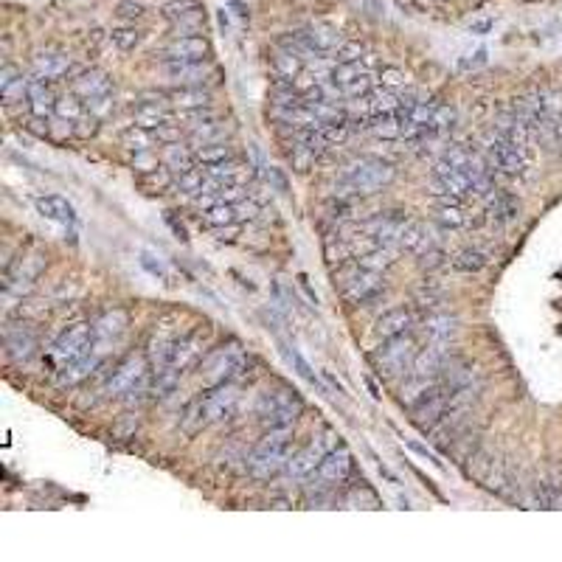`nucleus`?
Listing matches in <instances>:
<instances>
[{
  "mask_svg": "<svg viewBox=\"0 0 562 562\" xmlns=\"http://www.w3.org/2000/svg\"><path fill=\"white\" fill-rule=\"evenodd\" d=\"M290 458H293V431L290 427H276V431H270L259 441V448L247 458V467H251L254 478L268 481V478L278 475L281 470H287Z\"/></svg>",
  "mask_w": 562,
  "mask_h": 562,
  "instance_id": "obj_1",
  "label": "nucleus"
},
{
  "mask_svg": "<svg viewBox=\"0 0 562 562\" xmlns=\"http://www.w3.org/2000/svg\"><path fill=\"white\" fill-rule=\"evenodd\" d=\"M394 180V167L377 158H360L343 169L340 175V189L349 194H371L388 186Z\"/></svg>",
  "mask_w": 562,
  "mask_h": 562,
  "instance_id": "obj_2",
  "label": "nucleus"
},
{
  "mask_svg": "<svg viewBox=\"0 0 562 562\" xmlns=\"http://www.w3.org/2000/svg\"><path fill=\"white\" fill-rule=\"evenodd\" d=\"M256 413L261 425L270 427V431H276V427H293L301 413V400L290 388H273L268 394H261Z\"/></svg>",
  "mask_w": 562,
  "mask_h": 562,
  "instance_id": "obj_3",
  "label": "nucleus"
},
{
  "mask_svg": "<svg viewBox=\"0 0 562 562\" xmlns=\"http://www.w3.org/2000/svg\"><path fill=\"white\" fill-rule=\"evenodd\" d=\"M417 343H413V338L405 332V335H396V338H386L383 343H379V349L374 352V363L379 371H386L388 377H396L402 371H410L413 360H417Z\"/></svg>",
  "mask_w": 562,
  "mask_h": 562,
  "instance_id": "obj_4",
  "label": "nucleus"
},
{
  "mask_svg": "<svg viewBox=\"0 0 562 562\" xmlns=\"http://www.w3.org/2000/svg\"><path fill=\"white\" fill-rule=\"evenodd\" d=\"M329 82L338 88L340 96L346 98H357V96H369L371 85H374V74L369 71V59L363 57L357 62H340L329 71Z\"/></svg>",
  "mask_w": 562,
  "mask_h": 562,
  "instance_id": "obj_5",
  "label": "nucleus"
},
{
  "mask_svg": "<svg viewBox=\"0 0 562 562\" xmlns=\"http://www.w3.org/2000/svg\"><path fill=\"white\" fill-rule=\"evenodd\" d=\"M335 448H338V433H335V431H324V433H318V436H312L304 450L293 453L290 464H287V472H290L293 478H307V475H312V472H316V470L321 467V461H324L329 453H332Z\"/></svg>",
  "mask_w": 562,
  "mask_h": 562,
  "instance_id": "obj_6",
  "label": "nucleus"
},
{
  "mask_svg": "<svg viewBox=\"0 0 562 562\" xmlns=\"http://www.w3.org/2000/svg\"><path fill=\"white\" fill-rule=\"evenodd\" d=\"M242 369H245V352L237 343H230V346L217 349L214 355H208V360L203 363V379H206V386L214 388V386L230 383Z\"/></svg>",
  "mask_w": 562,
  "mask_h": 562,
  "instance_id": "obj_7",
  "label": "nucleus"
},
{
  "mask_svg": "<svg viewBox=\"0 0 562 562\" xmlns=\"http://www.w3.org/2000/svg\"><path fill=\"white\" fill-rule=\"evenodd\" d=\"M487 152H489L492 167H498L509 177H518L528 169V150H523L515 141H509L501 132H492L487 138Z\"/></svg>",
  "mask_w": 562,
  "mask_h": 562,
  "instance_id": "obj_8",
  "label": "nucleus"
},
{
  "mask_svg": "<svg viewBox=\"0 0 562 562\" xmlns=\"http://www.w3.org/2000/svg\"><path fill=\"white\" fill-rule=\"evenodd\" d=\"M90 346H93V324L79 321V324H71L62 329V335L54 343V357L65 366V363L85 355Z\"/></svg>",
  "mask_w": 562,
  "mask_h": 562,
  "instance_id": "obj_9",
  "label": "nucleus"
},
{
  "mask_svg": "<svg viewBox=\"0 0 562 562\" xmlns=\"http://www.w3.org/2000/svg\"><path fill=\"white\" fill-rule=\"evenodd\" d=\"M383 290V273H377V270H366V268H357L346 276L343 281V295L349 299L352 304H366L371 301L374 295Z\"/></svg>",
  "mask_w": 562,
  "mask_h": 562,
  "instance_id": "obj_10",
  "label": "nucleus"
},
{
  "mask_svg": "<svg viewBox=\"0 0 562 562\" xmlns=\"http://www.w3.org/2000/svg\"><path fill=\"white\" fill-rule=\"evenodd\" d=\"M163 14L169 18L172 28L177 31L175 37H183V35H200L203 26H206V18L203 12L197 9L191 0H175V4H169L167 9H163Z\"/></svg>",
  "mask_w": 562,
  "mask_h": 562,
  "instance_id": "obj_11",
  "label": "nucleus"
},
{
  "mask_svg": "<svg viewBox=\"0 0 562 562\" xmlns=\"http://www.w3.org/2000/svg\"><path fill=\"white\" fill-rule=\"evenodd\" d=\"M163 71L175 85H203L214 76V68L206 59H167Z\"/></svg>",
  "mask_w": 562,
  "mask_h": 562,
  "instance_id": "obj_12",
  "label": "nucleus"
},
{
  "mask_svg": "<svg viewBox=\"0 0 562 562\" xmlns=\"http://www.w3.org/2000/svg\"><path fill=\"white\" fill-rule=\"evenodd\" d=\"M127 324H129V318H127L124 309L105 312V316L93 324V346L102 355H107V346H113L115 340H119L127 332Z\"/></svg>",
  "mask_w": 562,
  "mask_h": 562,
  "instance_id": "obj_13",
  "label": "nucleus"
},
{
  "mask_svg": "<svg viewBox=\"0 0 562 562\" xmlns=\"http://www.w3.org/2000/svg\"><path fill=\"white\" fill-rule=\"evenodd\" d=\"M43 268H45V259L40 254H31V256L18 259L6 270V293H23V290H28L37 281V276L43 273Z\"/></svg>",
  "mask_w": 562,
  "mask_h": 562,
  "instance_id": "obj_14",
  "label": "nucleus"
},
{
  "mask_svg": "<svg viewBox=\"0 0 562 562\" xmlns=\"http://www.w3.org/2000/svg\"><path fill=\"white\" fill-rule=\"evenodd\" d=\"M349 472H352V453L346 450L343 444H338V448L321 461V467L312 472V475H318L321 487H332V484L346 481V478H349Z\"/></svg>",
  "mask_w": 562,
  "mask_h": 562,
  "instance_id": "obj_15",
  "label": "nucleus"
},
{
  "mask_svg": "<svg viewBox=\"0 0 562 562\" xmlns=\"http://www.w3.org/2000/svg\"><path fill=\"white\" fill-rule=\"evenodd\" d=\"M167 96H144L138 107H136V124L144 127V129H158L163 124H172L175 115L169 113V102H163Z\"/></svg>",
  "mask_w": 562,
  "mask_h": 562,
  "instance_id": "obj_16",
  "label": "nucleus"
},
{
  "mask_svg": "<svg viewBox=\"0 0 562 562\" xmlns=\"http://www.w3.org/2000/svg\"><path fill=\"white\" fill-rule=\"evenodd\" d=\"M28 90H31V79H26L20 68H14V65H4V68H0V98H4V105L14 107L26 102Z\"/></svg>",
  "mask_w": 562,
  "mask_h": 562,
  "instance_id": "obj_17",
  "label": "nucleus"
},
{
  "mask_svg": "<svg viewBox=\"0 0 562 562\" xmlns=\"http://www.w3.org/2000/svg\"><path fill=\"white\" fill-rule=\"evenodd\" d=\"M102 360H105V355L98 352L96 346H90L82 357L65 363V366L59 369V386H76V383H82V379H88L98 366H102Z\"/></svg>",
  "mask_w": 562,
  "mask_h": 562,
  "instance_id": "obj_18",
  "label": "nucleus"
},
{
  "mask_svg": "<svg viewBox=\"0 0 562 562\" xmlns=\"http://www.w3.org/2000/svg\"><path fill=\"white\" fill-rule=\"evenodd\" d=\"M237 400H239V394H237V388L230 386V383L214 386V391L203 396V405H206L208 419L211 422H220V419L230 417V413H234V408H237Z\"/></svg>",
  "mask_w": 562,
  "mask_h": 562,
  "instance_id": "obj_19",
  "label": "nucleus"
},
{
  "mask_svg": "<svg viewBox=\"0 0 562 562\" xmlns=\"http://www.w3.org/2000/svg\"><path fill=\"white\" fill-rule=\"evenodd\" d=\"M200 355H203V338L200 335H180L175 340V349H172V357H169V369L183 374L189 366H194V363L200 360ZM163 369H167V366H163Z\"/></svg>",
  "mask_w": 562,
  "mask_h": 562,
  "instance_id": "obj_20",
  "label": "nucleus"
},
{
  "mask_svg": "<svg viewBox=\"0 0 562 562\" xmlns=\"http://www.w3.org/2000/svg\"><path fill=\"white\" fill-rule=\"evenodd\" d=\"M211 54V45L206 37L183 35L175 37L167 48H163V59H206Z\"/></svg>",
  "mask_w": 562,
  "mask_h": 562,
  "instance_id": "obj_21",
  "label": "nucleus"
},
{
  "mask_svg": "<svg viewBox=\"0 0 562 562\" xmlns=\"http://www.w3.org/2000/svg\"><path fill=\"white\" fill-rule=\"evenodd\" d=\"M37 211L45 220H51L57 225H76V208L59 194H43L37 197Z\"/></svg>",
  "mask_w": 562,
  "mask_h": 562,
  "instance_id": "obj_22",
  "label": "nucleus"
},
{
  "mask_svg": "<svg viewBox=\"0 0 562 562\" xmlns=\"http://www.w3.org/2000/svg\"><path fill=\"white\" fill-rule=\"evenodd\" d=\"M413 326V316L405 309V307H396V309H388L386 316H379L377 324H374V335L379 340L386 338H396V335H405L408 329Z\"/></svg>",
  "mask_w": 562,
  "mask_h": 562,
  "instance_id": "obj_23",
  "label": "nucleus"
},
{
  "mask_svg": "<svg viewBox=\"0 0 562 562\" xmlns=\"http://www.w3.org/2000/svg\"><path fill=\"white\" fill-rule=\"evenodd\" d=\"M4 343H6V355L12 360H28L37 352V338L26 326H9Z\"/></svg>",
  "mask_w": 562,
  "mask_h": 562,
  "instance_id": "obj_24",
  "label": "nucleus"
},
{
  "mask_svg": "<svg viewBox=\"0 0 562 562\" xmlns=\"http://www.w3.org/2000/svg\"><path fill=\"white\" fill-rule=\"evenodd\" d=\"M74 93L82 98V102H90V98H98V96H110L113 93V85H110L107 74H102V71H85V74H79L74 79Z\"/></svg>",
  "mask_w": 562,
  "mask_h": 562,
  "instance_id": "obj_25",
  "label": "nucleus"
},
{
  "mask_svg": "<svg viewBox=\"0 0 562 562\" xmlns=\"http://www.w3.org/2000/svg\"><path fill=\"white\" fill-rule=\"evenodd\" d=\"M167 102L177 110H206L211 107V93L203 85H180L167 96Z\"/></svg>",
  "mask_w": 562,
  "mask_h": 562,
  "instance_id": "obj_26",
  "label": "nucleus"
},
{
  "mask_svg": "<svg viewBox=\"0 0 562 562\" xmlns=\"http://www.w3.org/2000/svg\"><path fill=\"white\" fill-rule=\"evenodd\" d=\"M456 329H458V321L453 316H448V312H439V316H431L425 321V338H427V343L448 346L450 349Z\"/></svg>",
  "mask_w": 562,
  "mask_h": 562,
  "instance_id": "obj_27",
  "label": "nucleus"
},
{
  "mask_svg": "<svg viewBox=\"0 0 562 562\" xmlns=\"http://www.w3.org/2000/svg\"><path fill=\"white\" fill-rule=\"evenodd\" d=\"M71 71V57L59 51H40L35 57V76L37 79H62Z\"/></svg>",
  "mask_w": 562,
  "mask_h": 562,
  "instance_id": "obj_28",
  "label": "nucleus"
},
{
  "mask_svg": "<svg viewBox=\"0 0 562 562\" xmlns=\"http://www.w3.org/2000/svg\"><path fill=\"white\" fill-rule=\"evenodd\" d=\"M28 105H31V115H35V119H48L51 113H57V98H54L51 88L45 85V79H31Z\"/></svg>",
  "mask_w": 562,
  "mask_h": 562,
  "instance_id": "obj_29",
  "label": "nucleus"
},
{
  "mask_svg": "<svg viewBox=\"0 0 562 562\" xmlns=\"http://www.w3.org/2000/svg\"><path fill=\"white\" fill-rule=\"evenodd\" d=\"M163 167H167L169 172H175V175L189 172L191 167H197L194 150H191V146H180L177 141L167 144V150H163Z\"/></svg>",
  "mask_w": 562,
  "mask_h": 562,
  "instance_id": "obj_30",
  "label": "nucleus"
},
{
  "mask_svg": "<svg viewBox=\"0 0 562 562\" xmlns=\"http://www.w3.org/2000/svg\"><path fill=\"white\" fill-rule=\"evenodd\" d=\"M121 144L127 146L129 152H152V146L158 144V138H155L152 129H144L138 124H132L129 129H124Z\"/></svg>",
  "mask_w": 562,
  "mask_h": 562,
  "instance_id": "obj_31",
  "label": "nucleus"
},
{
  "mask_svg": "<svg viewBox=\"0 0 562 562\" xmlns=\"http://www.w3.org/2000/svg\"><path fill=\"white\" fill-rule=\"evenodd\" d=\"M394 256H396V247L377 245V247H371V251L360 254V256H357V264H360V268H366V270L383 273L386 268H391V264H394Z\"/></svg>",
  "mask_w": 562,
  "mask_h": 562,
  "instance_id": "obj_32",
  "label": "nucleus"
},
{
  "mask_svg": "<svg viewBox=\"0 0 562 562\" xmlns=\"http://www.w3.org/2000/svg\"><path fill=\"white\" fill-rule=\"evenodd\" d=\"M487 211H489V217H495V220H511L518 214V206H515V200H511L509 194H503V191H489L487 194Z\"/></svg>",
  "mask_w": 562,
  "mask_h": 562,
  "instance_id": "obj_33",
  "label": "nucleus"
},
{
  "mask_svg": "<svg viewBox=\"0 0 562 562\" xmlns=\"http://www.w3.org/2000/svg\"><path fill=\"white\" fill-rule=\"evenodd\" d=\"M203 220L211 228H220V225H234L239 222V214H237V203H217L203 211Z\"/></svg>",
  "mask_w": 562,
  "mask_h": 562,
  "instance_id": "obj_34",
  "label": "nucleus"
},
{
  "mask_svg": "<svg viewBox=\"0 0 562 562\" xmlns=\"http://www.w3.org/2000/svg\"><path fill=\"white\" fill-rule=\"evenodd\" d=\"M208 425H211V419H208L206 405H203V396H200V400H194V402L186 408V413H183V431H186L189 436H194V433H200L203 427H208Z\"/></svg>",
  "mask_w": 562,
  "mask_h": 562,
  "instance_id": "obj_35",
  "label": "nucleus"
},
{
  "mask_svg": "<svg viewBox=\"0 0 562 562\" xmlns=\"http://www.w3.org/2000/svg\"><path fill=\"white\" fill-rule=\"evenodd\" d=\"M453 268L461 273H478L487 268V254L475 251V247H467V251H458L453 259Z\"/></svg>",
  "mask_w": 562,
  "mask_h": 562,
  "instance_id": "obj_36",
  "label": "nucleus"
},
{
  "mask_svg": "<svg viewBox=\"0 0 562 562\" xmlns=\"http://www.w3.org/2000/svg\"><path fill=\"white\" fill-rule=\"evenodd\" d=\"M194 158H197V163H203V167H214V163L228 160L230 158V150H228L222 141H214V144H206V146H197Z\"/></svg>",
  "mask_w": 562,
  "mask_h": 562,
  "instance_id": "obj_37",
  "label": "nucleus"
},
{
  "mask_svg": "<svg viewBox=\"0 0 562 562\" xmlns=\"http://www.w3.org/2000/svg\"><path fill=\"white\" fill-rule=\"evenodd\" d=\"M222 124L214 119L208 124H200L191 129V150H197V146H206V144H214V141H222Z\"/></svg>",
  "mask_w": 562,
  "mask_h": 562,
  "instance_id": "obj_38",
  "label": "nucleus"
},
{
  "mask_svg": "<svg viewBox=\"0 0 562 562\" xmlns=\"http://www.w3.org/2000/svg\"><path fill=\"white\" fill-rule=\"evenodd\" d=\"M273 68H276L278 79H295V76H299V71H301V59L295 54H290L287 48H281V51L276 54V59H273Z\"/></svg>",
  "mask_w": 562,
  "mask_h": 562,
  "instance_id": "obj_39",
  "label": "nucleus"
},
{
  "mask_svg": "<svg viewBox=\"0 0 562 562\" xmlns=\"http://www.w3.org/2000/svg\"><path fill=\"white\" fill-rule=\"evenodd\" d=\"M88 113V107H85V102H79V96L74 93V96H65V98H59L57 102V119H65V121H79L82 115Z\"/></svg>",
  "mask_w": 562,
  "mask_h": 562,
  "instance_id": "obj_40",
  "label": "nucleus"
},
{
  "mask_svg": "<svg viewBox=\"0 0 562 562\" xmlns=\"http://www.w3.org/2000/svg\"><path fill=\"white\" fill-rule=\"evenodd\" d=\"M144 40L141 28L136 26H121V28H113V43L121 48V51H132V48H138Z\"/></svg>",
  "mask_w": 562,
  "mask_h": 562,
  "instance_id": "obj_41",
  "label": "nucleus"
},
{
  "mask_svg": "<svg viewBox=\"0 0 562 562\" xmlns=\"http://www.w3.org/2000/svg\"><path fill=\"white\" fill-rule=\"evenodd\" d=\"M439 220H441L444 225H453V228H458V225L467 222V217L461 214L458 203H450V200H444V206L439 208Z\"/></svg>",
  "mask_w": 562,
  "mask_h": 562,
  "instance_id": "obj_42",
  "label": "nucleus"
},
{
  "mask_svg": "<svg viewBox=\"0 0 562 562\" xmlns=\"http://www.w3.org/2000/svg\"><path fill=\"white\" fill-rule=\"evenodd\" d=\"M119 18L121 20H141L144 18V12H146V6L141 4V0H121L119 4Z\"/></svg>",
  "mask_w": 562,
  "mask_h": 562,
  "instance_id": "obj_43",
  "label": "nucleus"
},
{
  "mask_svg": "<svg viewBox=\"0 0 562 562\" xmlns=\"http://www.w3.org/2000/svg\"><path fill=\"white\" fill-rule=\"evenodd\" d=\"M281 352H285V357L290 360V366H295V371H299V374L307 379V383H316V374H312L309 363H307L299 352H295V349H281Z\"/></svg>",
  "mask_w": 562,
  "mask_h": 562,
  "instance_id": "obj_44",
  "label": "nucleus"
},
{
  "mask_svg": "<svg viewBox=\"0 0 562 562\" xmlns=\"http://www.w3.org/2000/svg\"><path fill=\"white\" fill-rule=\"evenodd\" d=\"M379 82H383V88L402 90L405 88V74L402 71H394V68H386L383 74H379Z\"/></svg>",
  "mask_w": 562,
  "mask_h": 562,
  "instance_id": "obj_45",
  "label": "nucleus"
},
{
  "mask_svg": "<svg viewBox=\"0 0 562 562\" xmlns=\"http://www.w3.org/2000/svg\"><path fill=\"white\" fill-rule=\"evenodd\" d=\"M363 57H366V54H363V48L357 43H349V45H340V51L335 57V65H340V62H357Z\"/></svg>",
  "mask_w": 562,
  "mask_h": 562,
  "instance_id": "obj_46",
  "label": "nucleus"
},
{
  "mask_svg": "<svg viewBox=\"0 0 562 562\" xmlns=\"http://www.w3.org/2000/svg\"><path fill=\"white\" fill-rule=\"evenodd\" d=\"M141 264H144V268L150 270L152 276L167 278V270H163V264H160V261H155V256H150V254H141Z\"/></svg>",
  "mask_w": 562,
  "mask_h": 562,
  "instance_id": "obj_47",
  "label": "nucleus"
},
{
  "mask_svg": "<svg viewBox=\"0 0 562 562\" xmlns=\"http://www.w3.org/2000/svg\"><path fill=\"white\" fill-rule=\"evenodd\" d=\"M484 62H487V48H478L475 54H470V59H461V68H478Z\"/></svg>",
  "mask_w": 562,
  "mask_h": 562,
  "instance_id": "obj_48",
  "label": "nucleus"
},
{
  "mask_svg": "<svg viewBox=\"0 0 562 562\" xmlns=\"http://www.w3.org/2000/svg\"><path fill=\"white\" fill-rule=\"evenodd\" d=\"M492 26H495V20H492V18H484V20L470 23V31H472V35H489Z\"/></svg>",
  "mask_w": 562,
  "mask_h": 562,
  "instance_id": "obj_49",
  "label": "nucleus"
}]
</instances>
